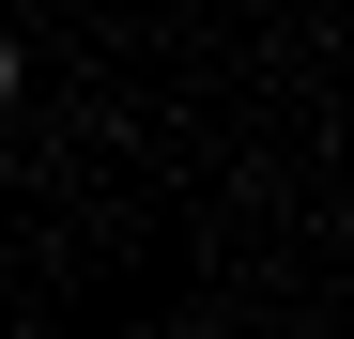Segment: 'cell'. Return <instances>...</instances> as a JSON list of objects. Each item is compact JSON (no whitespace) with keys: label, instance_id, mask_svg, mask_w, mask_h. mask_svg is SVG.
I'll use <instances>...</instances> for the list:
<instances>
[{"label":"cell","instance_id":"6da1fadb","mask_svg":"<svg viewBox=\"0 0 354 339\" xmlns=\"http://www.w3.org/2000/svg\"><path fill=\"white\" fill-rule=\"evenodd\" d=\"M0 108H16V31H0Z\"/></svg>","mask_w":354,"mask_h":339}]
</instances>
